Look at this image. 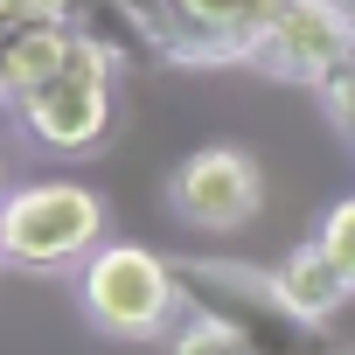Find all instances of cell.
<instances>
[{"label":"cell","mask_w":355,"mask_h":355,"mask_svg":"<svg viewBox=\"0 0 355 355\" xmlns=\"http://www.w3.org/2000/svg\"><path fill=\"white\" fill-rule=\"evenodd\" d=\"M174 279H182L189 313H209V320L237 327L251 355H334L327 327L306 320L279 293V279L258 272V265H237V258H174Z\"/></svg>","instance_id":"cell-1"},{"label":"cell","mask_w":355,"mask_h":355,"mask_svg":"<svg viewBox=\"0 0 355 355\" xmlns=\"http://www.w3.org/2000/svg\"><path fill=\"white\" fill-rule=\"evenodd\" d=\"M105 237V202L77 182H28L0 196V265L21 272H56L91 258Z\"/></svg>","instance_id":"cell-2"},{"label":"cell","mask_w":355,"mask_h":355,"mask_svg":"<svg viewBox=\"0 0 355 355\" xmlns=\"http://www.w3.org/2000/svg\"><path fill=\"white\" fill-rule=\"evenodd\" d=\"M182 306L189 300L174 279V258H153L146 244H98L84 258V313L119 341L167 334V320Z\"/></svg>","instance_id":"cell-3"},{"label":"cell","mask_w":355,"mask_h":355,"mask_svg":"<svg viewBox=\"0 0 355 355\" xmlns=\"http://www.w3.org/2000/svg\"><path fill=\"white\" fill-rule=\"evenodd\" d=\"M112 70H119V56L98 49L91 35H77V49L63 56V70L21 105V125H28L42 146H56V153L98 146L105 125H112Z\"/></svg>","instance_id":"cell-4"},{"label":"cell","mask_w":355,"mask_h":355,"mask_svg":"<svg viewBox=\"0 0 355 355\" xmlns=\"http://www.w3.org/2000/svg\"><path fill=\"white\" fill-rule=\"evenodd\" d=\"M251 63L286 84H327L355 63V8L348 0H293V8L258 35Z\"/></svg>","instance_id":"cell-5"},{"label":"cell","mask_w":355,"mask_h":355,"mask_svg":"<svg viewBox=\"0 0 355 355\" xmlns=\"http://www.w3.org/2000/svg\"><path fill=\"white\" fill-rule=\"evenodd\" d=\"M265 202V174L244 146H202L167 174V209L196 230H244Z\"/></svg>","instance_id":"cell-6"},{"label":"cell","mask_w":355,"mask_h":355,"mask_svg":"<svg viewBox=\"0 0 355 355\" xmlns=\"http://www.w3.org/2000/svg\"><path fill=\"white\" fill-rule=\"evenodd\" d=\"M293 0H174V63H251Z\"/></svg>","instance_id":"cell-7"},{"label":"cell","mask_w":355,"mask_h":355,"mask_svg":"<svg viewBox=\"0 0 355 355\" xmlns=\"http://www.w3.org/2000/svg\"><path fill=\"white\" fill-rule=\"evenodd\" d=\"M77 49V28L70 21H49V28H15L8 35V49H0V105H28L56 70H63V56Z\"/></svg>","instance_id":"cell-8"},{"label":"cell","mask_w":355,"mask_h":355,"mask_svg":"<svg viewBox=\"0 0 355 355\" xmlns=\"http://www.w3.org/2000/svg\"><path fill=\"white\" fill-rule=\"evenodd\" d=\"M272 279H279V293H286V300H293L306 320L341 313V306H348V293H355V286H348V272H341V265H334L320 244H300V251H293V258H286Z\"/></svg>","instance_id":"cell-9"},{"label":"cell","mask_w":355,"mask_h":355,"mask_svg":"<svg viewBox=\"0 0 355 355\" xmlns=\"http://www.w3.org/2000/svg\"><path fill=\"white\" fill-rule=\"evenodd\" d=\"M70 28L91 35L98 49H112L119 63H160L153 35L139 28V15L125 8V0H70Z\"/></svg>","instance_id":"cell-10"},{"label":"cell","mask_w":355,"mask_h":355,"mask_svg":"<svg viewBox=\"0 0 355 355\" xmlns=\"http://www.w3.org/2000/svg\"><path fill=\"white\" fill-rule=\"evenodd\" d=\"M167 355H251V348H244L237 327H223V320H209V313H189V327L167 341Z\"/></svg>","instance_id":"cell-11"},{"label":"cell","mask_w":355,"mask_h":355,"mask_svg":"<svg viewBox=\"0 0 355 355\" xmlns=\"http://www.w3.org/2000/svg\"><path fill=\"white\" fill-rule=\"evenodd\" d=\"M313 244H320V251L348 272V286H355V196H348V202H334V209L320 216V237H313Z\"/></svg>","instance_id":"cell-12"},{"label":"cell","mask_w":355,"mask_h":355,"mask_svg":"<svg viewBox=\"0 0 355 355\" xmlns=\"http://www.w3.org/2000/svg\"><path fill=\"white\" fill-rule=\"evenodd\" d=\"M313 91H320V112H327V119L355 139V63H348V70H334L327 84H313Z\"/></svg>","instance_id":"cell-13"},{"label":"cell","mask_w":355,"mask_h":355,"mask_svg":"<svg viewBox=\"0 0 355 355\" xmlns=\"http://www.w3.org/2000/svg\"><path fill=\"white\" fill-rule=\"evenodd\" d=\"M0 21L8 28H49V21H70V0H0Z\"/></svg>","instance_id":"cell-14"},{"label":"cell","mask_w":355,"mask_h":355,"mask_svg":"<svg viewBox=\"0 0 355 355\" xmlns=\"http://www.w3.org/2000/svg\"><path fill=\"white\" fill-rule=\"evenodd\" d=\"M8 35H15V28H8V21H0V49H8Z\"/></svg>","instance_id":"cell-15"}]
</instances>
